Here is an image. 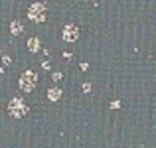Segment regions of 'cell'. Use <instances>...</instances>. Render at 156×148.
Here are the masks:
<instances>
[{
	"label": "cell",
	"mask_w": 156,
	"mask_h": 148,
	"mask_svg": "<svg viewBox=\"0 0 156 148\" xmlns=\"http://www.w3.org/2000/svg\"><path fill=\"white\" fill-rule=\"evenodd\" d=\"M2 61H4V63H10L12 57H10V55H4V57H2Z\"/></svg>",
	"instance_id": "8fae6325"
},
{
	"label": "cell",
	"mask_w": 156,
	"mask_h": 148,
	"mask_svg": "<svg viewBox=\"0 0 156 148\" xmlns=\"http://www.w3.org/2000/svg\"><path fill=\"white\" fill-rule=\"evenodd\" d=\"M59 79H61V73H59V71L53 73V81H59Z\"/></svg>",
	"instance_id": "30bf717a"
},
{
	"label": "cell",
	"mask_w": 156,
	"mask_h": 148,
	"mask_svg": "<svg viewBox=\"0 0 156 148\" xmlns=\"http://www.w3.org/2000/svg\"><path fill=\"white\" fill-rule=\"evenodd\" d=\"M46 4H42V2H34L30 6V10H28V18L30 20H34V22H44L46 20Z\"/></svg>",
	"instance_id": "7a4b0ae2"
},
{
	"label": "cell",
	"mask_w": 156,
	"mask_h": 148,
	"mask_svg": "<svg viewBox=\"0 0 156 148\" xmlns=\"http://www.w3.org/2000/svg\"><path fill=\"white\" fill-rule=\"evenodd\" d=\"M10 30H12V34H14V36H18L20 32H22V24L14 20V22H10Z\"/></svg>",
	"instance_id": "52a82bcc"
},
{
	"label": "cell",
	"mask_w": 156,
	"mask_h": 148,
	"mask_svg": "<svg viewBox=\"0 0 156 148\" xmlns=\"http://www.w3.org/2000/svg\"><path fill=\"white\" fill-rule=\"evenodd\" d=\"M111 107H113V109H119V107H121V101H113V103H111Z\"/></svg>",
	"instance_id": "9c48e42d"
},
{
	"label": "cell",
	"mask_w": 156,
	"mask_h": 148,
	"mask_svg": "<svg viewBox=\"0 0 156 148\" xmlns=\"http://www.w3.org/2000/svg\"><path fill=\"white\" fill-rule=\"evenodd\" d=\"M28 48H30V51H38V48H40V40L38 38H30L28 40Z\"/></svg>",
	"instance_id": "8992f818"
},
{
	"label": "cell",
	"mask_w": 156,
	"mask_h": 148,
	"mask_svg": "<svg viewBox=\"0 0 156 148\" xmlns=\"http://www.w3.org/2000/svg\"><path fill=\"white\" fill-rule=\"evenodd\" d=\"M8 111H10L12 117H24L28 113V107L24 105L22 99H12L10 105H8Z\"/></svg>",
	"instance_id": "3957f363"
},
{
	"label": "cell",
	"mask_w": 156,
	"mask_h": 148,
	"mask_svg": "<svg viewBox=\"0 0 156 148\" xmlns=\"http://www.w3.org/2000/svg\"><path fill=\"white\" fill-rule=\"evenodd\" d=\"M77 36H79V30H77V26L69 24V26L63 28V40H65V42H75Z\"/></svg>",
	"instance_id": "277c9868"
},
{
	"label": "cell",
	"mask_w": 156,
	"mask_h": 148,
	"mask_svg": "<svg viewBox=\"0 0 156 148\" xmlns=\"http://www.w3.org/2000/svg\"><path fill=\"white\" fill-rule=\"evenodd\" d=\"M36 85H38V75L34 71H24L22 77H20V89L30 93V91H34Z\"/></svg>",
	"instance_id": "6da1fadb"
},
{
	"label": "cell",
	"mask_w": 156,
	"mask_h": 148,
	"mask_svg": "<svg viewBox=\"0 0 156 148\" xmlns=\"http://www.w3.org/2000/svg\"><path fill=\"white\" fill-rule=\"evenodd\" d=\"M83 91H85V93L91 91V83H85V85H83Z\"/></svg>",
	"instance_id": "ba28073f"
},
{
	"label": "cell",
	"mask_w": 156,
	"mask_h": 148,
	"mask_svg": "<svg viewBox=\"0 0 156 148\" xmlns=\"http://www.w3.org/2000/svg\"><path fill=\"white\" fill-rule=\"evenodd\" d=\"M48 97H50V101H57V99L61 97V89H57V87H53L48 91Z\"/></svg>",
	"instance_id": "5b68a950"
}]
</instances>
